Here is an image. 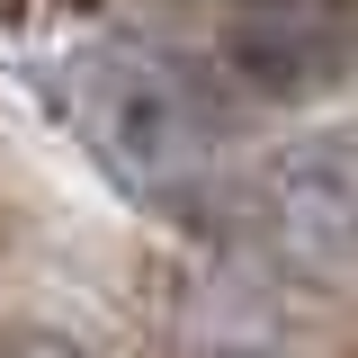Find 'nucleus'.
<instances>
[{
    "label": "nucleus",
    "instance_id": "obj_1",
    "mask_svg": "<svg viewBox=\"0 0 358 358\" xmlns=\"http://www.w3.org/2000/svg\"><path fill=\"white\" fill-rule=\"evenodd\" d=\"M81 134L99 152V171L143 206L206 197V179L224 162V117L206 81L171 54H143V45H108L81 63Z\"/></svg>",
    "mask_w": 358,
    "mask_h": 358
},
{
    "label": "nucleus",
    "instance_id": "obj_2",
    "mask_svg": "<svg viewBox=\"0 0 358 358\" xmlns=\"http://www.w3.org/2000/svg\"><path fill=\"white\" fill-rule=\"evenodd\" d=\"M260 242L322 296L358 287V134H305L260 171Z\"/></svg>",
    "mask_w": 358,
    "mask_h": 358
},
{
    "label": "nucleus",
    "instance_id": "obj_3",
    "mask_svg": "<svg viewBox=\"0 0 358 358\" xmlns=\"http://www.w3.org/2000/svg\"><path fill=\"white\" fill-rule=\"evenodd\" d=\"M224 63L251 99L305 108L358 72V0H233Z\"/></svg>",
    "mask_w": 358,
    "mask_h": 358
},
{
    "label": "nucleus",
    "instance_id": "obj_4",
    "mask_svg": "<svg viewBox=\"0 0 358 358\" xmlns=\"http://www.w3.org/2000/svg\"><path fill=\"white\" fill-rule=\"evenodd\" d=\"M9 358H81V350L54 341V331H27V341H9Z\"/></svg>",
    "mask_w": 358,
    "mask_h": 358
}]
</instances>
